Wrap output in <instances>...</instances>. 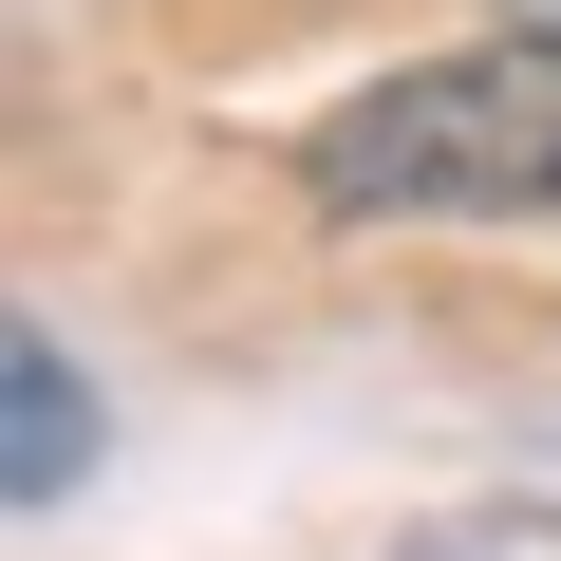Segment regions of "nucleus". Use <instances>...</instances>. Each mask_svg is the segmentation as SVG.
<instances>
[{
	"instance_id": "f257e3e1",
	"label": "nucleus",
	"mask_w": 561,
	"mask_h": 561,
	"mask_svg": "<svg viewBox=\"0 0 561 561\" xmlns=\"http://www.w3.org/2000/svg\"><path fill=\"white\" fill-rule=\"evenodd\" d=\"M319 206H561V38H486L431 76H375L337 131H300Z\"/></svg>"
},
{
	"instance_id": "f03ea898",
	"label": "nucleus",
	"mask_w": 561,
	"mask_h": 561,
	"mask_svg": "<svg viewBox=\"0 0 561 561\" xmlns=\"http://www.w3.org/2000/svg\"><path fill=\"white\" fill-rule=\"evenodd\" d=\"M76 468H94V375L20 319V356H0V486H20V505H57Z\"/></svg>"
},
{
	"instance_id": "7ed1b4c3",
	"label": "nucleus",
	"mask_w": 561,
	"mask_h": 561,
	"mask_svg": "<svg viewBox=\"0 0 561 561\" xmlns=\"http://www.w3.org/2000/svg\"><path fill=\"white\" fill-rule=\"evenodd\" d=\"M393 561H561V505H431Z\"/></svg>"
}]
</instances>
